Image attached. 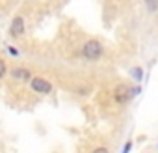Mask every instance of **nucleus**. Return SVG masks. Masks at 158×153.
<instances>
[{"label": "nucleus", "mask_w": 158, "mask_h": 153, "mask_svg": "<svg viewBox=\"0 0 158 153\" xmlns=\"http://www.w3.org/2000/svg\"><path fill=\"white\" fill-rule=\"evenodd\" d=\"M130 147H132V142L128 140V142L125 144V147H123V153H128V151H130Z\"/></svg>", "instance_id": "nucleus-8"}, {"label": "nucleus", "mask_w": 158, "mask_h": 153, "mask_svg": "<svg viewBox=\"0 0 158 153\" xmlns=\"http://www.w3.org/2000/svg\"><path fill=\"white\" fill-rule=\"evenodd\" d=\"M6 71H8V67H6V62H2V75H6Z\"/></svg>", "instance_id": "nucleus-11"}, {"label": "nucleus", "mask_w": 158, "mask_h": 153, "mask_svg": "<svg viewBox=\"0 0 158 153\" xmlns=\"http://www.w3.org/2000/svg\"><path fill=\"white\" fill-rule=\"evenodd\" d=\"M93 153H110V151H108L106 147H97V149H95Z\"/></svg>", "instance_id": "nucleus-9"}, {"label": "nucleus", "mask_w": 158, "mask_h": 153, "mask_svg": "<svg viewBox=\"0 0 158 153\" xmlns=\"http://www.w3.org/2000/svg\"><path fill=\"white\" fill-rule=\"evenodd\" d=\"M145 2H147L149 11H156L158 10V0H145Z\"/></svg>", "instance_id": "nucleus-7"}, {"label": "nucleus", "mask_w": 158, "mask_h": 153, "mask_svg": "<svg viewBox=\"0 0 158 153\" xmlns=\"http://www.w3.org/2000/svg\"><path fill=\"white\" fill-rule=\"evenodd\" d=\"M32 90L37 92V94H50L52 86H50V82H47L45 79L35 76V79H32Z\"/></svg>", "instance_id": "nucleus-2"}, {"label": "nucleus", "mask_w": 158, "mask_h": 153, "mask_svg": "<svg viewBox=\"0 0 158 153\" xmlns=\"http://www.w3.org/2000/svg\"><path fill=\"white\" fill-rule=\"evenodd\" d=\"M82 54H84V58H88V60H99V58L102 56V45H101L99 41L91 39V41H88V43L82 47Z\"/></svg>", "instance_id": "nucleus-1"}, {"label": "nucleus", "mask_w": 158, "mask_h": 153, "mask_svg": "<svg viewBox=\"0 0 158 153\" xmlns=\"http://www.w3.org/2000/svg\"><path fill=\"white\" fill-rule=\"evenodd\" d=\"M13 76H17V79H21V81H26V79L32 76V73L28 69H13Z\"/></svg>", "instance_id": "nucleus-5"}, {"label": "nucleus", "mask_w": 158, "mask_h": 153, "mask_svg": "<svg viewBox=\"0 0 158 153\" xmlns=\"http://www.w3.org/2000/svg\"><path fill=\"white\" fill-rule=\"evenodd\" d=\"M130 90H132V88L119 86V88L115 90V101H117L119 105H125V103H128V101L132 99V94H130Z\"/></svg>", "instance_id": "nucleus-3"}, {"label": "nucleus", "mask_w": 158, "mask_h": 153, "mask_svg": "<svg viewBox=\"0 0 158 153\" xmlns=\"http://www.w3.org/2000/svg\"><path fill=\"white\" fill-rule=\"evenodd\" d=\"M132 76H134L136 81H141V79H143V71H141V67H134V69H132Z\"/></svg>", "instance_id": "nucleus-6"}, {"label": "nucleus", "mask_w": 158, "mask_h": 153, "mask_svg": "<svg viewBox=\"0 0 158 153\" xmlns=\"http://www.w3.org/2000/svg\"><path fill=\"white\" fill-rule=\"evenodd\" d=\"M10 34H11L13 37H19V36L24 34V21H23V17H15V19L11 21Z\"/></svg>", "instance_id": "nucleus-4"}, {"label": "nucleus", "mask_w": 158, "mask_h": 153, "mask_svg": "<svg viewBox=\"0 0 158 153\" xmlns=\"http://www.w3.org/2000/svg\"><path fill=\"white\" fill-rule=\"evenodd\" d=\"M8 50H10V54H13V56H17V54H19V50H17V49H13V47H8Z\"/></svg>", "instance_id": "nucleus-10"}]
</instances>
